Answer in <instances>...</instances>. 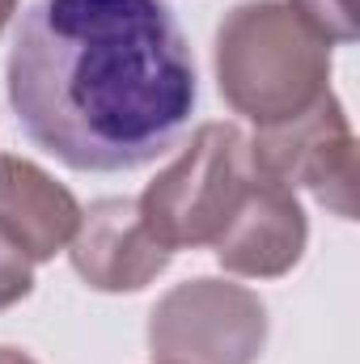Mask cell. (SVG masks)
<instances>
[{
  "label": "cell",
  "mask_w": 360,
  "mask_h": 364,
  "mask_svg": "<svg viewBox=\"0 0 360 364\" xmlns=\"http://www.w3.org/2000/svg\"><path fill=\"white\" fill-rule=\"evenodd\" d=\"M0 364H38V360H30V356L17 352V348H0Z\"/></svg>",
  "instance_id": "cell-11"
},
{
  "label": "cell",
  "mask_w": 360,
  "mask_h": 364,
  "mask_svg": "<svg viewBox=\"0 0 360 364\" xmlns=\"http://www.w3.org/2000/svg\"><path fill=\"white\" fill-rule=\"evenodd\" d=\"M13 4H17V0H0V30H4V21H9V13H13Z\"/></svg>",
  "instance_id": "cell-12"
},
{
  "label": "cell",
  "mask_w": 360,
  "mask_h": 364,
  "mask_svg": "<svg viewBox=\"0 0 360 364\" xmlns=\"http://www.w3.org/2000/svg\"><path fill=\"white\" fill-rule=\"evenodd\" d=\"M77 275L97 292H136L170 267V250L144 229L136 199H102L81 212V229L68 242Z\"/></svg>",
  "instance_id": "cell-6"
},
{
  "label": "cell",
  "mask_w": 360,
  "mask_h": 364,
  "mask_svg": "<svg viewBox=\"0 0 360 364\" xmlns=\"http://www.w3.org/2000/svg\"><path fill=\"white\" fill-rule=\"evenodd\" d=\"M356 140L352 127L344 119V106L335 102V93H327L314 110H305L292 123L263 127L250 140V153L259 161V170H268L271 178L284 186H305L322 208H331L339 220H352V186H356Z\"/></svg>",
  "instance_id": "cell-5"
},
{
  "label": "cell",
  "mask_w": 360,
  "mask_h": 364,
  "mask_svg": "<svg viewBox=\"0 0 360 364\" xmlns=\"http://www.w3.org/2000/svg\"><path fill=\"white\" fill-rule=\"evenodd\" d=\"M259 178V161L238 123H203L182 157L153 182L136 208L144 229L170 250L216 246L238 220Z\"/></svg>",
  "instance_id": "cell-3"
},
{
  "label": "cell",
  "mask_w": 360,
  "mask_h": 364,
  "mask_svg": "<svg viewBox=\"0 0 360 364\" xmlns=\"http://www.w3.org/2000/svg\"><path fill=\"white\" fill-rule=\"evenodd\" d=\"M263 343V301L225 279L179 284L149 318V348L157 364H255Z\"/></svg>",
  "instance_id": "cell-4"
},
{
  "label": "cell",
  "mask_w": 360,
  "mask_h": 364,
  "mask_svg": "<svg viewBox=\"0 0 360 364\" xmlns=\"http://www.w3.org/2000/svg\"><path fill=\"white\" fill-rule=\"evenodd\" d=\"M30 288H34V259L26 255V246L0 216V309L26 301Z\"/></svg>",
  "instance_id": "cell-9"
},
{
  "label": "cell",
  "mask_w": 360,
  "mask_h": 364,
  "mask_svg": "<svg viewBox=\"0 0 360 364\" xmlns=\"http://www.w3.org/2000/svg\"><path fill=\"white\" fill-rule=\"evenodd\" d=\"M327 43H352L356 26H352V0H288Z\"/></svg>",
  "instance_id": "cell-10"
},
{
  "label": "cell",
  "mask_w": 360,
  "mask_h": 364,
  "mask_svg": "<svg viewBox=\"0 0 360 364\" xmlns=\"http://www.w3.org/2000/svg\"><path fill=\"white\" fill-rule=\"evenodd\" d=\"M21 132L81 174H127L195 114V55L166 0H34L9 51Z\"/></svg>",
  "instance_id": "cell-1"
},
{
  "label": "cell",
  "mask_w": 360,
  "mask_h": 364,
  "mask_svg": "<svg viewBox=\"0 0 360 364\" xmlns=\"http://www.w3.org/2000/svg\"><path fill=\"white\" fill-rule=\"evenodd\" d=\"M0 216L34 263L55 259L81 229V203L34 161L0 157Z\"/></svg>",
  "instance_id": "cell-8"
},
{
  "label": "cell",
  "mask_w": 360,
  "mask_h": 364,
  "mask_svg": "<svg viewBox=\"0 0 360 364\" xmlns=\"http://www.w3.org/2000/svg\"><path fill=\"white\" fill-rule=\"evenodd\" d=\"M221 97L259 132L314 110L331 93V43L288 4H238L216 30Z\"/></svg>",
  "instance_id": "cell-2"
},
{
  "label": "cell",
  "mask_w": 360,
  "mask_h": 364,
  "mask_svg": "<svg viewBox=\"0 0 360 364\" xmlns=\"http://www.w3.org/2000/svg\"><path fill=\"white\" fill-rule=\"evenodd\" d=\"M305 237H309V229H305L297 191L271 178L268 170H259L250 199L242 203L238 220L212 250L225 272L250 275V279H275L288 267H297Z\"/></svg>",
  "instance_id": "cell-7"
}]
</instances>
